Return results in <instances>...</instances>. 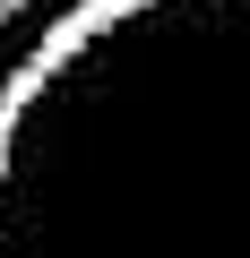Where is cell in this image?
Returning a JSON list of instances; mask_svg holds the SVG:
<instances>
[{"mask_svg":"<svg viewBox=\"0 0 250 258\" xmlns=\"http://www.w3.org/2000/svg\"><path fill=\"white\" fill-rule=\"evenodd\" d=\"M0 18H18V0H0Z\"/></svg>","mask_w":250,"mask_h":258,"instance_id":"cell-1","label":"cell"}]
</instances>
